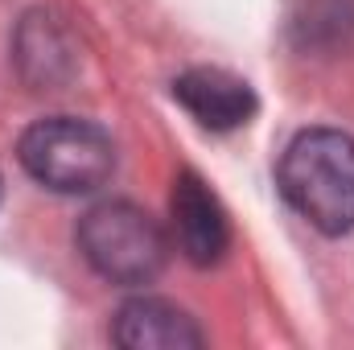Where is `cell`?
<instances>
[{"label": "cell", "mask_w": 354, "mask_h": 350, "mask_svg": "<svg viewBox=\"0 0 354 350\" xmlns=\"http://www.w3.org/2000/svg\"><path fill=\"white\" fill-rule=\"evenodd\" d=\"M174 99L202 128H214V132H231L256 116L252 87L227 71H214V66H194V71L177 75Z\"/></svg>", "instance_id": "cell-5"}, {"label": "cell", "mask_w": 354, "mask_h": 350, "mask_svg": "<svg viewBox=\"0 0 354 350\" xmlns=\"http://www.w3.org/2000/svg\"><path fill=\"white\" fill-rule=\"evenodd\" d=\"M17 157L33 181L58 194H87L95 185H103L115 169L111 136L75 116H54V120H37L33 128H25Z\"/></svg>", "instance_id": "cell-3"}, {"label": "cell", "mask_w": 354, "mask_h": 350, "mask_svg": "<svg viewBox=\"0 0 354 350\" xmlns=\"http://www.w3.org/2000/svg\"><path fill=\"white\" fill-rule=\"evenodd\" d=\"M284 202L326 235L354 231V136L338 128L301 132L280 157Z\"/></svg>", "instance_id": "cell-1"}, {"label": "cell", "mask_w": 354, "mask_h": 350, "mask_svg": "<svg viewBox=\"0 0 354 350\" xmlns=\"http://www.w3.org/2000/svg\"><path fill=\"white\" fill-rule=\"evenodd\" d=\"M79 252L83 260L111 284H149L165 260L169 239L153 214L132 202H99L79 223Z\"/></svg>", "instance_id": "cell-2"}, {"label": "cell", "mask_w": 354, "mask_h": 350, "mask_svg": "<svg viewBox=\"0 0 354 350\" xmlns=\"http://www.w3.org/2000/svg\"><path fill=\"white\" fill-rule=\"evenodd\" d=\"M297 33L305 46H346L354 37V0H309L297 17Z\"/></svg>", "instance_id": "cell-7"}, {"label": "cell", "mask_w": 354, "mask_h": 350, "mask_svg": "<svg viewBox=\"0 0 354 350\" xmlns=\"http://www.w3.org/2000/svg\"><path fill=\"white\" fill-rule=\"evenodd\" d=\"M111 338L128 350H181V347H202L206 334L185 317L177 305L157 301V297H136L115 313Z\"/></svg>", "instance_id": "cell-6"}, {"label": "cell", "mask_w": 354, "mask_h": 350, "mask_svg": "<svg viewBox=\"0 0 354 350\" xmlns=\"http://www.w3.org/2000/svg\"><path fill=\"white\" fill-rule=\"evenodd\" d=\"M169 210H174V239L189 264H214L227 252V243H231L227 214L198 174H189V169L177 174Z\"/></svg>", "instance_id": "cell-4"}]
</instances>
